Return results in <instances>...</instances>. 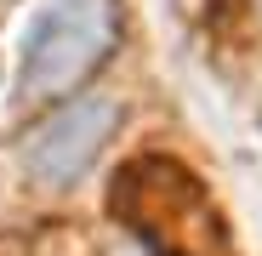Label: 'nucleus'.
Listing matches in <instances>:
<instances>
[{"label": "nucleus", "instance_id": "f257e3e1", "mask_svg": "<svg viewBox=\"0 0 262 256\" xmlns=\"http://www.w3.org/2000/svg\"><path fill=\"white\" fill-rule=\"evenodd\" d=\"M114 217L137 228L160 256H211L223 228H216L211 194L188 177L177 159H137L114 182Z\"/></svg>", "mask_w": 262, "mask_h": 256}, {"label": "nucleus", "instance_id": "f03ea898", "mask_svg": "<svg viewBox=\"0 0 262 256\" xmlns=\"http://www.w3.org/2000/svg\"><path fill=\"white\" fill-rule=\"evenodd\" d=\"M114 52L108 0H46L23 40V97H63Z\"/></svg>", "mask_w": 262, "mask_h": 256}, {"label": "nucleus", "instance_id": "7ed1b4c3", "mask_svg": "<svg viewBox=\"0 0 262 256\" xmlns=\"http://www.w3.org/2000/svg\"><path fill=\"white\" fill-rule=\"evenodd\" d=\"M114 125H120V108L108 97H74L63 103L52 120H40L29 143H23V165H29V177L40 188H69L80 182L85 171L97 165V154L108 148L114 137Z\"/></svg>", "mask_w": 262, "mask_h": 256}, {"label": "nucleus", "instance_id": "20e7f679", "mask_svg": "<svg viewBox=\"0 0 262 256\" xmlns=\"http://www.w3.org/2000/svg\"><path fill=\"white\" fill-rule=\"evenodd\" d=\"M0 256H17V245H0Z\"/></svg>", "mask_w": 262, "mask_h": 256}]
</instances>
